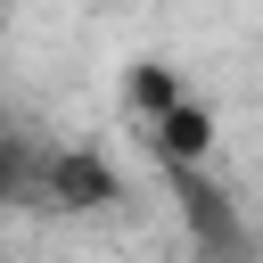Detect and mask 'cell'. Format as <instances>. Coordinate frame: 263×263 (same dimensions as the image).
Masks as SVG:
<instances>
[{
    "instance_id": "cell-1",
    "label": "cell",
    "mask_w": 263,
    "mask_h": 263,
    "mask_svg": "<svg viewBox=\"0 0 263 263\" xmlns=\"http://www.w3.org/2000/svg\"><path fill=\"white\" fill-rule=\"evenodd\" d=\"M164 189H173V214H181L197 263H247V247H255L247 238V214H238V197L205 164H164Z\"/></svg>"
},
{
    "instance_id": "cell-2",
    "label": "cell",
    "mask_w": 263,
    "mask_h": 263,
    "mask_svg": "<svg viewBox=\"0 0 263 263\" xmlns=\"http://www.w3.org/2000/svg\"><path fill=\"white\" fill-rule=\"evenodd\" d=\"M148 148H156V164H205L214 156V107L189 90V99H173L156 123H148Z\"/></svg>"
},
{
    "instance_id": "cell-3",
    "label": "cell",
    "mask_w": 263,
    "mask_h": 263,
    "mask_svg": "<svg viewBox=\"0 0 263 263\" xmlns=\"http://www.w3.org/2000/svg\"><path fill=\"white\" fill-rule=\"evenodd\" d=\"M41 189H49V205H66V214H90V205H107V197H115V173H107L90 148H66V156H49Z\"/></svg>"
},
{
    "instance_id": "cell-4",
    "label": "cell",
    "mask_w": 263,
    "mask_h": 263,
    "mask_svg": "<svg viewBox=\"0 0 263 263\" xmlns=\"http://www.w3.org/2000/svg\"><path fill=\"white\" fill-rule=\"evenodd\" d=\"M173 99H189V82L173 74V58H132V66H123V107H132L140 123H156Z\"/></svg>"
},
{
    "instance_id": "cell-5",
    "label": "cell",
    "mask_w": 263,
    "mask_h": 263,
    "mask_svg": "<svg viewBox=\"0 0 263 263\" xmlns=\"http://www.w3.org/2000/svg\"><path fill=\"white\" fill-rule=\"evenodd\" d=\"M25 181H33V164H25V156H16V148H8V140H0V197H16V189H25Z\"/></svg>"
}]
</instances>
